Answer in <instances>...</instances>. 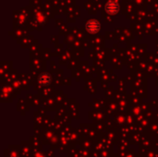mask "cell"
Wrapping results in <instances>:
<instances>
[{"mask_svg":"<svg viewBox=\"0 0 158 157\" xmlns=\"http://www.w3.org/2000/svg\"><path fill=\"white\" fill-rule=\"evenodd\" d=\"M85 29L88 32L92 34H97V32H99V31L101 30V24L100 22L96 21L94 19H89V21L86 22L85 24Z\"/></svg>","mask_w":158,"mask_h":157,"instance_id":"6da1fadb","label":"cell"},{"mask_svg":"<svg viewBox=\"0 0 158 157\" xmlns=\"http://www.w3.org/2000/svg\"><path fill=\"white\" fill-rule=\"evenodd\" d=\"M104 9L110 15H116L119 12V6L116 1H108L104 6Z\"/></svg>","mask_w":158,"mask_h":157,"instance_id":"7a4b0ae2","label":"cell"},{"mask_svg":"<svg viewBox=\"0 0 158 157\" xmlns=\"http://www.w3.org/2000/svg\"><path fill=\"white\" fill-rule=\"evenodd\" d=\"M51 81H52L51 75L47 72L42 73L38 77V81L40 82V84L44 85V86H48V85L51 83Z\"/></svg>","mask_w":158,"mask_h":157,"instance_id":"3957f363","label":"cell"}]
</instances>
